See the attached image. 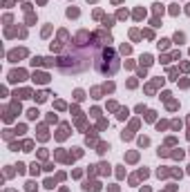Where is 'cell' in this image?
Instances as JSON below:
<instances>
[{
  "label": "cell",
  "mask_w": 190,
  "mask_h": 192,
  "mask_svg": "<svg viewBox=\"0 0 190 192\" xmlns=\"http://www.w3.org/2000/svg\"><path fill=\"white\" fill-rule=\"evenodd\" d=\"M141 65H152V56H150V54H143V56H141Z\"/></svg>",
  "instance_id": "obj_1"
},
{
  "label": "cell",
  "mask_w": 190,
  "mask_h": 192,
  "mask_svg": "<svg viewBox=\"0 0 190 192\" xmlns=\"http://www.w3.org/2000/svg\"><path fill=\"white\" fill-rule=\"evenodd\" d=\"M98 188H101L98 183H85V190H92V192H96Z\"/></svg>",
  "instance_id": "obj_2"
},
{
  "label": "cell",
  "mask_w": 190,
  "mask_h": 192,
  "mask_svg": "<svg viewBox=\"0 0 190 192\" xmlns=\"http://www.w3.org/2000/svg\"><path fill=\"white\" fill-rule=\"evenodd\" d=\"M130 49H132L130 45H121V54H130Z\"/></svg>",
  "instance_id": "obj_3"
},
{
  "label": "cell",
  "mask_w": 190,
  "mask_h": 192,
  "mask_svg": "<svg viewBox=\"0 0 190 192\" xmlns=\"http://www.w3.org/2000/svg\"><path fill=\"white\" fill-rule=\"evenodd\" d=\"M154 11H157V14H163V5H159V2H157V5H154Z\"/></svg>",
  "instance_id": "obj_4"
},
{
  "label": "cell",
  "mask_w": 190,
  "mask_h": 192,
  "mask_svg": "<svg viewBox=\"0 0 190 192\" xmlns=\"http://www.w3.org/2000/svg\"><path fill=\"white\" fill-rule=\"evenodd\" d=\"M67 16H69V18H72V16L76 18V16H78V9H69V11H67Z\"/></svg>",
  "instance_id": "obj_5"
},
{
  "label": "cell",
  "mask_w": 190,
  "mask_h": 192,
  "mask_svg": "<svg viewBox=\"0 0 190 192\" xmlns=\"http://www.w3.org/2000/svg\"><path fill=\"white\" fill-rule=\"evenodd\" d=\"M148 143H150V141H148L146 136H141V139H139V145H141V148H143V145H148Z\"/></svg>",
  "instance_id": "obj_6"
},
{
  "label": "cell",
  "mask_w": 190,
  "mask_h": 192,
  "mask_svg": "<svg viewBox=\"0 0 190 192\" xmlns=\"http://www.w3.org/2000/svg\"><path fill=\"white\" fill-rule=\"evenodd\" d=\"M170 14H172V16H177V14H179V7H177V5H172V7H170Z\"/></svg>",
  "instance_id": "obj_7"
},
{
  "label": "cell",
  "mask_w": 190,
  "mask_h": 192,
  "mask_svg": "<svg viewBox=\"0 0 190 192\" xmlns=\"http://www.w3.org/2000/svg\"><path fill=\"white\" fill-rule=\"evenodd\" d=\"M183 38H186V36H183V33H174V40H177V42H181Z\"/></svg>",
  "instance_id": "obj_8"
},
{
  "label": "cell",
  "mask_w": 190,
  "mask_h": 192,
  "mask_svg": "<svg viewBox=\"0 0 190 192\" xmlns=\"http://www.w3.org/2000/svg\"><path fill=\"white\" fill-rule=\"evenodd\" d=\"M168 42H170V40H161V42H159V49H165V47H168Z\"/></svg>",
  "instance_id": "obj_9"
},
{
  "label": "cell",
  "mask_w": 190,
  "mask_h": 192,
  "mask_svg": "<svg viewBox=\"0 0 190 192\" xmlns=\"http://www.w3.org/2000/svg\"><path fill=\"white\" fill-rule=\"evenodd\" d=\"M186 11H188V14H190V5H188V9H186Z\"/></svg>",
  "instance_id": "obj_10"
}]
</instances>
